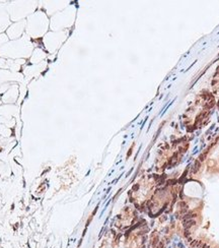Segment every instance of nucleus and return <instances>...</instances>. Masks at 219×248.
I'll list each match as a JSON object with an SVG mask.
<instances>
[{
	"label": "nucleus",
	"instance_id": "1",
	"mask_svg": "<svg viewBox=\"0 0 219 248\" xmlns=\"http://www.w3.org/2000/svg\"><path fill=\"white\" fill-rule=\"evenodd\" d=\"M213 165H214V162H213V161H210V162H209V166H213Z\"/></svg>",
	"mask_w": 219,
	"mask_h": 248
}]
</instances>
